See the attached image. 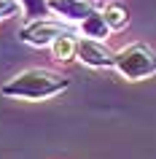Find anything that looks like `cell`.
Returning a JSON list of instances; mask_svg holds the SVG:
<instances>
[{
	"instance_id": "1",
	"label": "cell",
	"mask_w": 156,
	"mask_h": 159,
	"mask_svg": "<svg viewBox=\"0 0 156 159\" xmlns=\"http://www.w3.org/2000/svg\"><path fill=\"white\" fill-rule=\"evenodd\" d=\"M65 89H70V78L46 67H27L22 73H16L14 78H8L0 86L3 97L11 100H30V102H41V100H51L62 94Z\"/></svg>"
},
{
	"instance_id": "2",
	"label": "cell",
	"mask_w": 156,
	"mask_h": 159,
	"mask_svg": "<svg viewBox=\"0 0 156 159\" xmlns=\"http://www.w3.org/2000/svg\"><path fill=\"white\" fill-rule=\"evenodd\" d=\"M113 70L127 81H145L156 75V51L145 43H129L116 51Z\"/></svg>"
},
{
	"instance_id": "3",
	"label": "cell",
	"mask_w": 156,
	"mask_h": 159,
	"mask_svg": "<svg viewBox=\"0 0 156 159\" xmlns=\"http://www.w3.org/2000/svg\"><path fill=\"white\" fill-rule=\"evenodd\" d=\"M73 33V27L62 22V19H51V16H41V19H27L25 27L19 30V41L33 46V49H49L59 35Z\"/></svg>"
},
{
	"instance_id": "4",
	"label": "cell",
	"mask_w": 156,
	"mask_h": 159,
	"mask_svg": "<svg viewBox=\"0 0 156 159\" xmlns=\"http://www.w3.org/2000/svg\"><path fill=\"white\" fill-rule=\"evenodd\" d=\"M75 59L86 67H94V70H108V67L116 65V51L108 49L105 41L78 38V43H75Z\"/></svg>"
},
{
	"instance_id": "5",
	"label": "cell",
	"mask_w": 156,
	"mask_h": 159,
	"mask_svg": "<svg viewBox=\"0 0 156 159\" xmlns=\"http://www.w3.org/2000/svg\"><path fill=\"white\" fill-rule=\"evenodd\" d=\"M94 6H91V0L86 3H70V0H49V14L59 16L62 22H75V25H81L83 19L89 16Z\"/></svg>"
},
{
	"instance_id": "6",
	"label": "cell",
	"mask_w": 156,
	"mask_h": 159,
	"mask_svg": "<svg viewBox=\"0 0 156 159\" xmlns=\"http://www.w3.org/2000/svg\"><path fill=\"white\" fill-rule=\"evenodd\" d=\"M78 33L81 38H94V41H105L108 35H110V27H108L105 16H102V11H91L89 16L83 19L81 25H78Z\"/></svg>"
},
{
	"instance_id": "7",
	"label": "cell",
	"mask_w": 156,
	"mask_h": 159,
	"mask_svg": "<svg viewBox=\"0 0 156 159\" xmlns=\"http://www.w3.org/2000/svg\"><path fill=\"white\" fill-rule=\"evenodd\" d=\"M100 11H102V16H105L108 27H110V33H118V30H124V27L129 25V11H127L124 3H105Z\"/></svg>"
},
{
	"instance_id": "8",
	"label": "cell",
	"mask_w": 156,
	"mask_h": 159,
	"mask_svg": "<svg viewBox=\"0 0 156 159\" xmlns=\"http://www.w3.org/2000/svg\"><path fill=\"white\" fill-rule=\"evenodd\" d=\"M75 43H78V35H75V30H73V33H67V35H59L57 41L49 46V49H51V57L57 59V62L75 59Z\"/></svg>"
},
{
	"instance_id": "9",
	"label": "cell",
	"mask_w": 156,
	"mask_h": 159,
	"mask_svg": "<svg viewBox=\"0 0 156 159\" xmlns=\"http://www.w3.org/2000/svg\"><path fill=\"white\" fill-rule=\"evenodd\" d=\"M22 8H25V16L27 19H41V16H49V0H19Z\"/></svg>"
},
{
	"instance_id": "10",
	"label": "cell",
	"mask_w": 156,
	"mask_h": 159,
	"mask_svg": "<svg viewBox=\"0 0 156 159\" xmlns=\"http://www.w3.org/2000/svg\"><path fill=\"white\" fill-rule=\"evenodd\" d=\"M22 3L19 0H0V19H14L22 14Z\"/></svg>"
},
{
	"instance_id": "11",
	"label": "cell",
	"mask_w": 156,
	"mask_h": 159,
	"mask_svg": "<svg viewBox=\"0 0 156 159\" xmlns=\"http://www.w3.org/2000/svg\"><path fill=\"white\" fill-rule=\"evenodd\" d=\"M70 3H86V0H70Z\"/></svg>"
}]
</instances>
